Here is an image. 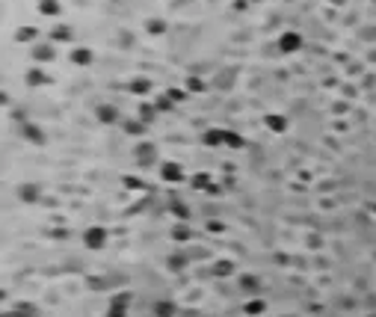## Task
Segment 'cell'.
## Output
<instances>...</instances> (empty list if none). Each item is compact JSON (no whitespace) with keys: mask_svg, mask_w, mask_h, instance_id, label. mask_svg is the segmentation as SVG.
I'll list each match as a JSON object with an SVG mask.
<instances>
[{"mask_svg":"<svg viewBox=\"0 0 376 317\" xmlns=\"http://www.w3.org/2000/svg\"><path fill=\"white\" fill-rule=\"evenodd\" d=\"M104 237H107V234H104V231H101V228H92V231H89V234H86V243H89V246H92V249H98V246H101V243H104Z\"/></svg>","mask_w":376,"mask_h":317,"instance_id":"obj_1","label":"cell"},{"mask_svg":"<svg viewBox=\"0 0 376 317\" xmlns=\"http://www.w3.org/2000/svg\"><path fill=\"white\" fill-rule=\"evenodd\" d=\"M163 178H166V181H178V178H181V169H178L175 163H166V166H163Z\"/></svg>","mask_w":376,"mask_h":317,"instance_id":"obj_2","label":"cell"},{"mask_svg":"<svg viewBox=\"0 0 376 317\" xmlns=\"http://www.w3.org/2000/svg\"><path fill=\"white\" fill-rule=\"evenodd\" d=\"M42 12H45V15H57V12H60V3H57V0H42Z\"/></svg>","mask_w":376,"mask_h":317,"instance_id":"obj_3","label":"cell"},{"mask_svg":"<svg viewBox=\"0 0 376 317\" xmlns=\"http://www.w3.org/2000/svg\"><path fill=\"white\" fill-rule=\"evenodd\" d=\"M154 311H157V314H160V317H169V314H172V311H175V308H172L169 302H160V305H154Z\"/></svg>","mask_w":376,"mask_h":317,"instance_id":"obj_4","label":"cell"},{"mask_svg":"<svg viewBox=\"0 0 376 317\" xmlns=\"http://www.w3.org/2000/svg\"><path fill=\"white\" fill-rule=\"evenodd\" d=\"M282 48H299V36H284Z\"/></svg>","mask_w":376,"mask_h":317,"instance_id":"obj_5","label":"cell"},{"mask_svg":"<svg viewBox=\"0 0 376 317\" xmlns=\"http://www.w3.org/2000/svg\"><path fill=\"white\" fill-rule=\"evenodd\" d=\"M74 63H89V51H74Z\"/></svg>","mask_w":376,"mask_h":317,"instance_id":"obj_6","label":"cell"},{"mask_svg":"<svg viewBox=\"0 0 376 317\" xmlns=\"http://www.w3.org/2000/svg\"><path fill=\"white\" fill-rule=\"evenodd\" d=\"M21 196H27V202H33V196H39V190H33V187H24Z\"/></svg>","mask_w":376,"mask_h":317,"instance_id":"obj_7","label":"cell"}]
</instances>
